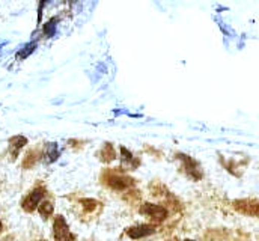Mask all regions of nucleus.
Returning <instances> with one entry per match:
<instances>
[{
  "label": "nucleus",
  "instance_id": "1",
  "mask_svg": "<svg viewBox=\"0 0 259 241\" xmlns=\"http://www.w3.org/2000/svg\"><path fill=\"white\" fill-rule=\"evenodd\" d=\"M139 213L152 219L154 223H161L167 217V210L161 205H154V204H143L139 208Z\"/></svg>",
  "mask_w": 259,
  "mask_h": 241
},
{
  "label": "nucleus",
  "instance_id": "2",
  "mask_svg": "<svg viewBox=\"0 0 259 241\" xmlns=\"http://www.w3.org/2000/svg\"><path fill=\"white\" fill-rule=\"evenodd\" d=\"M44 196H46V188L38 187V188L32 190V191L24 197V200H23V204H21L23 210H24V211H27V213L35 211V210L39 207V204L42 202Z\"/></svg>",
  "mask_w": 259,
  "mask_h": 241
},
{
  "label": "nucleus",
  "instance_id": "3",
  "mask_svg": "<svg viewBox=\"0 0 259 241\" xmlns=\"http://www.w3.org/2000/svg\"><path fill=\"white\" fill-rule=\"evenodd\" d=\"M53 235L55 241H75L74 235L71 234L66 222L62 216H58L55 219V225H53Z\"/></svg>",
  "mask_w": 259,
  "mask_h": 241
},
{
  "label": "nucleus",
  "instance_id": "4",
  "mask_svg": "<svg viewBox=\"0 0 259 241\" xmlns=\"http://www.w3.org/2000/svg\"><path fill=\"white\" fill-rule=\"evenodd\" d=\"M178 157L184 162V168H186L187 174H189L193 180H200V178H202V171H200L197 162H194L192 157L184 155V154H180Z\"/></svg>",
  "mask_w": 259,
  "mask_h": 241
},
{
  "label": "nucleus",
  "instance_id": "5",
  "mask_svg": "<svg viewBox=\"0 0 259 241\" xmlns=\"http://www.w3.org/2000/svg\"><path fill=\"white\" fill-rule=\"evenodd\" d=\"M154 232H155V226L154 225H137V226H133V228H130L128 231H127L128 237L133 238V240H139L142 237H148V235H151Z\"/></svg>",
  "mask_w": 259,
  "mask_h": 241
},
{
  "label": "nucleus",
  "instance_id": "6",
  "mask_svg": "<svg viewBox=\"0 0 259 241\" xmlns=\"http://www.w3.org/2000/svg\"><path fill=\"white\" fill-rule=\"evenodd\" d=\"M235 207L241 213H246L250 216H259V200H237Z\"/></svg>",
  "mask_w": 259,
  "mask_h": 241
},
{
  "label": "nucleus",
  "instance_id": "7",
  "mask_svg": "<svg viewBox=\"0 0 259 241\" xmlns=\"http://www.w3.org/2000/svg\"><path fill=\"white\" fill-rule=\"evenodd\" d=\"M107 184L112 187V188H115V190H124V188H128L131 187L134 182L131 178L128 177H124V175H112V177H109L107 178Z\"/></svg>",
  "mask_w": 259,
  "mask_h": 241
},
{
  "label": "nucleus",
  "instance_id": "8",
  "mask_svg": "<svg viewBox=\"0 0 259 241\" xmlns=\"http://www.w3.org/2000/svg\"><path fill=\"white\" fill-rule=\"evenodd\" d=\"M27 145V139L24 136H14L9 139V148H11V152H12V157H17L18 155V151Z\"/></svg>",
  "mask_w": 259,
  "mask_h": 241
},
{
  "label": "nucleus",
  "instance_id": "9",
  "mask_svg": "<svg viewBox=\"0 0 259 241\" xmlns=\"http://www.w3.org/2000/svg\"><path fill=\"white\" fill-rule=\"evenodd\" d=\"M100 155H101V158H103L106 163H109V162H113V160L116 158V151H115V148H113L112 143H106L104 148L101 149Z\"/></svg>",
  "mask_w": 259,
  "mask_h": 241
},
{
  "label": "nucleus",
  "instance_id": "10",
  "mask_svg": "<svg viewBox=\"0 0 259 241\" xmlns=\"http://www.w3.org/2000/svg\"><path fill=\"white\" fill-rule=\"evenodd\" d=\"M38 211L42 216V219H49L53 214V204L50 200H42L38 207Z\"/></svg>",
  "mask_w": 259,
  "mask_h": 241
},
{
  "label": "nucleus",
  "instance_id": "11",
  "mask_svg": "<svg viewBox=\"0 0 259 241\" xmlns=\"http://www.w3.org/2000/svg\"><path fill=\"white\" fill-rule=\"evenodd\" d=\"M46 155L49 157V162H55L59 157V149L56 143H49L46 148Z\"/></svg>",
  "mask_w": 259,
  "mask_h": 241
},
{
  "label": "nucleus",
  "instance_id": "12",
  "mask_svg": "<svg viewBox=\"0 0 259 241\" xmlns=\"http://www.w3.org/2000/svg\"><path fill=\"white\" fill-rule=\"evenodd\" d=\"M36 162H38V152H36V151H30V152H27V155H26V158H24V162H23V166L29 169V168H32Z\"/></svg>",
  "mask_w": 259,
  "mask_h": 241
},
{
  "label": "nucleus",
  "instance_id": "13",
  "mask_svg": "<svg viewBox=\"0 0 259 241\" xmlns=\"http://www.w3.org/2000/svg\"><path fill=\"white\" fill-rule=\"evenodd\" d=\"M81 205H83V208H84L86 211H94V210L97 208L98 202L94 200V199H83V200H81Z\"/></svg>",
  "mask_w": 259,
  "mask_h": 241
},
{
  "label": "nucleus",
  "instance_id": "14",
  "mask_svg": "<svg viewBox=\"0 0 259 241\" xmlns=\"http://www.w3.org/2000/svg\"><path fill=\"white\" fill-rule=\"evenodd\" d=\"M2 228H3V226H2V222H0V231H2Z\"/></svg>",
  "mask_w": 259,
  "mask_h": 241
},
{
  "label": "nucleus",
  "instance_id": "15",
  "mask_svg": "<svg viewBox=\"0 0 259 241\" xmlns=\"http://www.w3.org/2000/svg\"><path fill=\"white\" fill-rule=\"evenodd\" d=\"M184 241H193V240H184Z\"/></svg>",
  "mask_w": 259,
  "mask_h": 241
}]
</instances>
